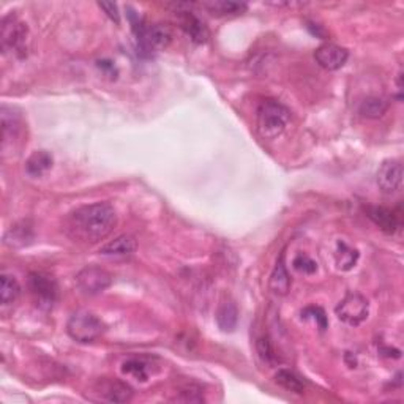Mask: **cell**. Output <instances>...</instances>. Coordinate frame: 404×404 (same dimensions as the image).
<instances>
[{"label": "cell", "mask_w": 404, "mask_h": 404, "mask_svg": "<svg viewBox=\"0 0 404 404\" xmlns=\"http://www.w3.org/2000/svg\"><path fill=\"white\" fill-rule=\"evenodd\" d=\"M117 224V213L108 202L77 207L65 220V231L71 239L82 243L104 240Z\"/></svg>", "instance_id": "6da1fadb"}, {"label": "cell", "mask_w": 404, "mask_h": 404, "mask_svg": "<svg viewBox=\"0 0 404 404\" xmlns=\"http://www.w3.org/2000/svg\"><path fill=\"white\" fill-rule=\"evenodd\" d=\"M291 110L275 99H265L258 108V131L264 140H276L287 128Z\"/></svg>", "instance_id": "7a4b0ae2"}, {"label": "cell", "mask_w": 404, "mask_h": 404, "mask_svg": "<svg viewBox=\"0 0 404 404\" xmlns=\"http://www.w3.org/2000/svg\"><path fill=\"white\" fill-rule=\"evenodd\" d=\"M66 331L77 343H92L102 336L104 324L93 313L81 309L70 316L68 323H66Z\"/></svg>", "instance_id": "3957f363"}, {"label": "cell", "mask_w": 404, "mask_h": 404, "mask_svg": "<svg viewBox=\"0 0 404 404\" xmlns=\"http://www.w3.org/2000/svg\"><path fill=\"white\" fill-rule=\"evenodd\" d=\"M133 30L136 33L141 51L147 54L164 51L171 44V41H173V30H171L168 24L146 26L144 22H141Z\"/></svg>", "instance_id": "277c9868"}, {"label": "cell", "mask_w": 404, "mask_h": 404, "mask_svg": "<svg viewBox=\"0 0 404 404\" xmlns=\"http://www.w3.org/2000/svg\"><path fill=\"white\" fill-rule=\"evenodd\" d=\"M27 26L15 13L3 16L0 22V44L3 52H21L26 48Z\"/></svg>", "instance_id": "5b68a950"}, {"label": "cell", "mask_w": 404, "mask_h": 404, "mask_svg": "<svg viewBox=\"0 0 404 404\" xmlns=\"http://www.w3.org/2000/svg\"><path fill=\"white\" fill-rule=\"evenodd\" d=\"M335 313L340 320L354 327V325L362 324L363 320L368 318L369 313L368 300L362 294H358V292H349V294H346L345 298L336 305Z\"/></svg>", "instance_id": "8992f818"}, {"label": "cell", "mask_w": 404, "mask_h": 404, "mask_svg": "<svg viewBox=\"0 0 404 404\" xmlns=\"http://www.w3.org/2000/svg\"><path fill=\"white\" fill-rule=\"evenodd\" d=\"M76 285L82 294L97 296L113 285V276L108 270L97 267V265H88L76 275Z\"/></svg>", "instance_id": "52a82bcc"}, {"label": "cell", "mask_w": 404, "mask_h": 404, "mask_svg": "<svg viewBox=\"0 0 404 404\" xmlns=\"http://www.w3.org/2000/svg\"><path fill=\"white\" fill-rule=\"evenodd\" d=\"M173 7L179 13L180 27L186 35L195 43H206L210 37L209 27L199 16H196L195 11H191L193 3H174Z\"/></svg>", "instance_id": "ba28073f"}, {"label": "cell", "mask_w": 404, "mask_h": 404, "mask_svg": "<svg viewBox=\"0 0 404 404\" xmlns=\"http://www.w3.org/2000/svg\"><path fill=\"white\" fill-rule=\"evenodd\" d=\"M29 289L30 294L35 298L37 305L40 308H51L57 297V286L51 276L44 273H30L29 275Z\"/></svg>", "instance_id": "9c48e42d"}, {"label": "cell", "mask_w": 404, "mask_h": 404, "mask_svg": "<svg viewBox=\"0 0 404 404\" xmlns=\"http://www.w3.org/2000/svg\"><path fill=\"white\" fill-rule=\"evenodd\" d=\"M0 117H2V148L7 151L8 144H11V151H13V142L19 141V137L24 135V122L18 110L10 106H2Z\"/></svg>", "instance_id": "30bf717a"}, {"label": "cell", "mask_w": 404, "mask_h": 404, "mask_svg": "<svg viewBox=\"0 0 404 404\" xmlns=\"http://www.w3.org/2000/svg\"><path fill=\"white\" fill-rule=\"evenodd\" d=\"M95 394L108 403H128L133 398V389L119 379L103 378L95 384Z\"/></svg>", "instance_id": "8fae6325"}, {"label": "cell", "mask_w": 404, "mask_h": 404, "mask_svg": "<svg viewBox=\"0 0 404 404\" xmlns=\"http://www.w3.org/2000/svg\"><path fill=\"white\" fill-rule=\"evenodd\" d=\"M403 164L400 162H395V160H389V162H384L378 171V186L387 195H392V193L398 191L403 185Z\"/></svg>", "instance_id": "7c38bea8"}, {"label": "cell", "mask_w": 404, "mask_h": 404, "mask_svg": "<svg viewBox=\"0 0 404 404\" xmlns=\"http://www.w3.org/2000/svg\"><path fill=\"white\" fill-rule=\"evenodd\" d=\"M347 57H349L347 49L334 43H325L323 46H319L316 52H314V59H316L319 66H323L324 70L329 71L340 70L347 62Z\"/></svg>", "instance_id": "4fadbf2b"}, {"label": "cell", "mask_w": 404, "mask_h": 404, "mask_svg": "<svg viewBox=\"0 0 404 404\" xmlns=\"http://www.w3.org/2000/svg\"><path fill=\"white\" fill-rule=\"evenodd\" d=\"M365 213L367 217L378 226L381 231H384L385 234H395L400 229V218L396 217L394 210L383 207V206H367L365 207Z\"/></svg>", "instance_id": "5bb4252c"}, {"label": "cell", "mask_w": 404, "mask_h": 404, "mask_svg": "<svg viewBox=\"0 0 404 404\" xmlns=\"http://www.w3.org/2000/svg\"><path fill=\"white\" fill-rule=\"evenodd\" d=\"M136 248H137V242L135 237L124 234L117 237V239H114L113 242L106 243V245L99 250V253H102L103 256H110V258H126V256H131V254L136 251Z\"/></svg>", "instance_id": "9a60e30c"}, {"label": "cell", "mask_w": 404, "mask_h": 404, "mask_svg": "<svg viewBox=\"0 0 404 404\" xmlns=\"http://www.w3.org/2000/svg\"><path fill=\"white\" fill-rule=\"evenodd\" d=\"M270 291L276 296H286L287 291L291 287V276L287 273L286 264H285V254H281L276 265L273 269L272 275H270Z\"/></svg>", "instance_id": "2e32d148"}, {"label": "cell", "mask_w": 404, "mask_h": 404, "mask_svg": "<svg viewBox=\"0 0 404 404\" xmlns=\"http://www.w3.org/2000/svg\"><path fill=\"white\" fill-rule=\"evenodd\" d=\"M54 158L46 151L33 152L26 162V173L30 177H41L52 168Z\"/></svg>", "instance_id": "e0dca14e"}, {"label": "cell", "mask_w": 404, "mask_h": 404, "mask_svg": "<svg viewBox=\"0 0 404 404\" xmlns=\"http://www.w3.org/2000/svg\"><path fill=\"white\" fill-rule=\"evenodd\" d=\"M201 7L213 16H234L242 15L247 10V3L232 2V0H210V2L201 3Z\"/></svg>", "instance_id": "ac0fdd59"}, {"label": "cell", "mask_w": 404, "mask_h": 404, "mask_svg": "<svg viewBox=\"0 0 404 404\" xmlns=\"http://www.w3.org/2000/svg\"><path fill=\"white\" fill-rule=\"evenodd\" d=\"M239 323V309H237L235 303L231 300H226L220 305L217 311V324L223 331H232L237 327Z\"/></svg>", "instance_id": "d6986e66"}, {"label": "cell", "mask_w": 404, "mask_h": 404, "mask_svg": "<svg viewBox=\"0 0 404 404\" xmlns=\"http://www.w3.org/2000/svg\"><path fill=\"white\" fill-rule=\"evenodd\" d=\"M389 110V102L383 97H368L358 106V113L367 119H381Z\"/></svg>", "instance_id": "ffe728a7"}, {"label": "cell", "mask_w": 404, "mask_h": 404, "mask_svg": "<svg viewBox=\"0 0 404 404\" xmlns=\"http://www.w3.org/2000/svg\"><path fill=\"white\" fill-rule=\"evenodd\" d=\"M21 294V286L18 283V280L15 276L2 273L0 276V302H2L3 307L11 305L18 300V297Z\"/></svg>", "instance_id": "44dd1931"}, {"label": "cell", "mask_w": 404, "mask_h": 404, "mask_svg": "<svg viewBox=\"0 0 404 404\" xmlns=\"http://www.w3.org/2000/svg\"><path fill=\"white\" fill-rule=\"evenodd\" d=\"M273 379L280 387H283L287 392H292V394H303V390H305V385H303L302 379L298 378L294 372H291V369L285 368L278 369V372L275 373Z\"/></svg>", "instance_id": "7402d4cb"}, {"label": "cell", "mask_w": 404, "mask_h": 404, "mask_svg": "<svg viewBox=\"0 0 404 404\" xmlns=\"http://www.w3.org/2000/svg\"><path fill=\"white\" fill-rule=\"evenodd\" d=\"M336 265L341 270H351L354 265L357 264L358 259V251L354 250V248L347 247L345 242H338V247H336Z\"/></svg>", "instance_id": "603a6c76"}, {"label": "cell", "mask_w": 404, "mask_h": 404, "mask_svg": "<svg viewBox=\"0 0 404 404\" xmlns=\"http://www.w3.org/2000/svg\"><path fill=\"white\" fill-rule=\"evenodd\" d=\"M122 372H124V374L133 376V378H136L137 381H142V383L148 378L146 363L142 360H137V358H130V360H126L122 365Z\"/></svg>", "instance_id": "cb8c5ba5"}, {"label": "cell", "mask_w": 404, "mask_h": 404, "mask_svg": "<svg viewBox=\"0 0 404 404\" xmlns=\"http://www.w3.org/2000/svg\"><path fill=\"white\" fill-rule=\"evenodd\" d=\"M174 400L182 401V403H202L204 395H202V392H201V389H199V387L185 385L179 390V395H177Z\"/></svg>", "instance_id": "d4e9b609"}, {"label": "cell", "mask_w": 404, "mask_h": 404, "mask_svg": "<svg viewBox=\"0 0 404 404\" xmlns=\"http://www.w3.org/2000/svg\"><path fill=\"white\" fill-rule=\"evenodd\" d=\"M256 349H258L259 357L262 358V362L269 365H273L276 362L273 346H272V343H270L269 336H261V338L256 341Z\"/></svg>", "instance_id": "484cf974"}, {"label": "cell", "mask_w": 404, "mask_h": 404, "mask_svg": "<svg viewBox=\"0 0 404 404\" xmlns=\"http://www.w3.org/2000/svg\"><path fill=\"white\" fill-rule=\"evenodd\" d=\"M292 265H294V269L297 270V272L305 273V275H311L318 270V264L314 262L308 254H303V253L297 254Z\"/></svg>", "instance_id": "4316f807"}, {"label": "cell", "mask_w": 404, "mask_h": 404, "mask_svg": "<svg viewBox=\"0 0 404 404\" xmlns=\"http://www.w3.org/2000/svg\"><path fill=\"white\" fill-rule=\"evenodd\" d=\"M302 318H311L316 320V324L320 327V330H325L327 329V316H325L324 309L319 308V307H307L305 309L302 311Z\"/></svg>", "instance_id": "83f0119b"}, {"label": "cell", "mask_w": 404, "mask_h": 404, "mask_svg": "<svg viewBox=\"0 0 404 404\" xmlns=\"http://www.w3.org/2000/svg\"><path fill=\"white\" fill-rule=\"evenodd\" d=\"M27 232H30L29 228H19V226H16V228L11 229L7 235V243H10L11 247H18L19 245V240H21V245H24L26 239H32V237H27Z\"/></svg>", "instance_id": "f1b7e54d"}, {"label": "cell", "mask_w": 404, "mask_h": 404, "mask_svg": "<svg viewBox=\"0 0 404 404\" xmlns=\"http://www.w3.org/2000/svg\"><path fill=\"white\" fill-rule=\"evenodd\" d=\"M98 7L102 8L104 13H106L110 19H113L115 24H119L120 22V11L119 7L113 2H99Z\"/></svg>", "instance_id": "f546056e"}]
</instances>
